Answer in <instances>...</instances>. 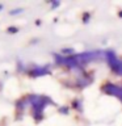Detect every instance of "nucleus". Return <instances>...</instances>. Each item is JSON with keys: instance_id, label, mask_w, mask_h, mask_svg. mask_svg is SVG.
<instances>
[{"instance_id": "2", "label": "nucleus", "mask_w": 122, "mask_h": 126, "mask_svg": "<svg viewBox=\"0 0 122 126\" xmlns=\"http://www.w3.org/2000/svg\"><path fill=\"white\" fill-rule=\"evenodd\" d=\"M20 12H22L21 8H18V9H12V11L9 12V15H11V16H15V15H18Z\"/></svg>"}, {"instance_id": "3", "label": "nucleus", "mask_w": 122, "mask_h": 126, "mask_svg": "<svg viewBox=\"0 0 122 126\" xmlns=\"http://www.w3.org/2000/svg\"><path fill=\"white\" fill-rule=\"evenodd\" d=\"M3 8H4V5H3V4H1V3H0V11H1V9H3Z\"/></svg>"}, {"instance_id": "1", "label": "nucleus", "mask_w": 122, "mask_h": 126, "mask_svg": "<svg viewBox=\"0 0 122 126\" xmlns=\"http://www.w3.org/2000/svg\"><path fill=\"white\" fill-rule=\"evenodd\" d=\"M17 32H18V28H16V26L7 28V33H8V34H16Z\"/></svg>"}]
</instances>
